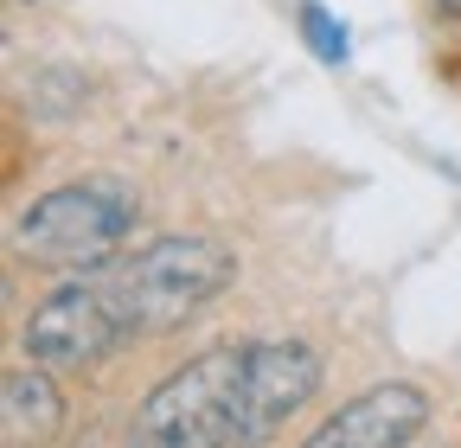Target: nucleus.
I'll return each mask as SVG.
<instances>
[{
    "label": "nucleus",
    "instance_id": "nucleus-1",
    "mask_svg": "<svg viewBox=\"0 0 461 448\" xmlns=\"http://www.w3.org/2000/svg\"><path fill=\"white\" fill-rule=\"evenodd\" d=\"M230 282H238V256L218 237H148L103 269H84L71 282H58L20 327L26 359L51 372H84L103 365L122 346L167 340L186 320H199Z\"/></svg>",
    "mask_w": 461,
    "mask_h": 448
},
{
    "label": "nucleus",
    "instance_id": "nucleus-2",
    "mask_svg": "<svg viewBox=\"0 0 461 448\" xmlns=\"http://www.w3.org/2000/svg\"><path fill=\"white\" fill-rule=\"evenodd\" d=\"M308 340H224L173 365L129 423L122 448H269L321 398Z\"/></svg>",
    "mask_w": 461,
    "mask_h": 448
},
{
    "label": "nucleus",
    "instance_id": "nucleus-3",
    "mask_svg": "<svg viewBox=\"0 0 461 448\" xmlns=\"http://www.w3.org/2000/svg\"><path fill=\"white\" fill-rule=\"evenodd\" d=\"M141 186L122 174H84L39 193L14 218V256L39 269H103L109 256H122L129 237L141 231Z\"/></svg>",
    "mask_w": 461,
    "mask_h": 448
},
{
    "label": "nucleus",
    "instance_id": "nucleus-4",
    "mask_svg": "<svg viewBox=\"0 0 461 448\" xmlns=\"http://www.w3.org/2000/svg\"><path fill=\"white\" fill-rule=\"evenodd\" d=\"M429 417H436V398L423 384L384 378V384H366L359 398H346L302 448H411Z\"/></svg>",
    "mask_w": 461,
    "mask_h": 448
},
{
    "label": "nucleus",
    "instance_id": "nucleus-5",
    "mask_svg": "<svg viewBox=\"0 0 461 448\" xmlns=\"http://www.w3.org/2000/svg\"><path fill=\"white\" fill-rule=\"evenodd\" d=\"M58 429H65V390H58L51 365H14L0 384V448H51Z\"/></svg>",
    "mask_w": 461,
    "mask_h": 448
},
{
    "label": "nucleus",
    "instance_id": "nucleus-6",
    "mask_svg": "<svg viewBox=\"0 0 461 448\" xmlns=\"http://www.w3.org/2000/svg\"><path fill=\"white\" fill-rule=\"evenodd\" d=\"M295 20H302V39H308V51L321 65H346L353 58V39H346V20H333L321 0H302L295 7Z\"/></svg>",
    "mask_w": 461,
    "mask_h": 448
},
{
    "label": "nucleus",
    "instance_id": "nucleus-7",
    "mask_svg": "<svg viewBox=\"0 0 461 448\" xmlns=\"http://www.w3.org/2000/svg\"><path fill=\"white\" fill-rule=\"evenodd\" d=\"M436 13L442 20H461V0H436Z\"/></svg>",
    "mask_w": 461,
    "mask_h": 448
}]
</instances>
